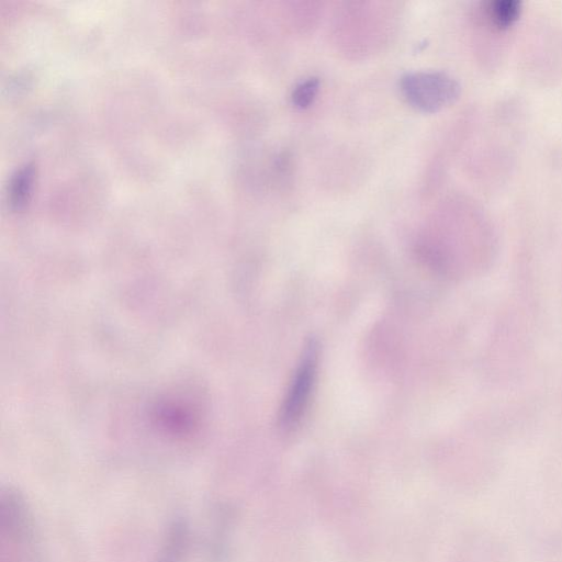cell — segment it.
Segmentation results:
<instances>
[{
    "mask_svg": "<svg viewBox=\"0 0 562 562\" xmlns=\"http://www.w3.org/2000/svg\"><path fill=\"white\" fill-rule=\"evenodd\" d=\"M521 2L517 0H491L483 3L482 16L484 24L493 32H504L510 29L521 14Z\"/></svg>",
    "mask_w": 562,
    "mask_h": 562,
    "instance_id": "3",
    "label": "cell"
},
{
    "mask_svg": "<svg viewBox=\"0 0 562 562\" xmlns=\"http://www.w3.org/2000/svg\"><path fill=\"white\" fill-rule=\"evenodd\" d=\"M461 87L442 71L409 72L401 79V91L406 101L423 112H437L453 103Z\"/></svg>",
    "mask_w": 562,
    "mask_h": 562,
    "instance_id": "1",
    "label": "cell"
},
{
    "mask_svg": "<svg viewBox=\"0 0 562 562\" xmlns=\"http://www.w3.org/2000/svg\"><path fill=\"white\" fill-rule=\"evenodd\" d=\"M319 89L317 78H308L300 82L292 92V102L299 109L308 108L315 100Z\"/></svg>",
    "mask_w": 562,
    "mask_h": 562,
    "instance_id": "4",
    "label": "cell"
},
{
    "mask_svg": "<svg viewBox=\"0 0 562 562\" xmlns=\"http://www.w3.org/2000/svg\"><path fill=\"white\" fill-rule=\"evenodd\" d=\"M318 361V345L310 340L284 397L280 413V426L291 431L301 423L314 389Z\"/></svg>",
    "mask_w": 562,
    "mask_h": 562,
    "instance_id": "2",
    "label": "cell"
}]
</instances>
